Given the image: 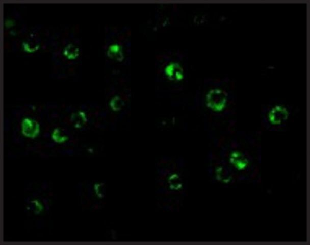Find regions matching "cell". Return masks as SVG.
<instances>
[{
	"instance_id": "3",
	"label": "cell",
	"mask_w": 310,
	"mask_h": 245,
	"mask_svg": "<svg viewBox=\"0 0 310 245\" xmlns=\"http://www.w3.org/2000/svg\"><path fill=\"white\" fill-rule=\"evenodd\" d=\"M292 107L281 101H273L265 105L261 111V121L267 129L279 131L288 125L292 116Z\"/></svg>"
},
{
	"instance_id": "2",
	"label": "cell",
	"mask_w": 310,
	"mask_h": 245,
	"mask_svg": "<svg viewBox=\"0 0 310 245\" xmlns=\"http://www.w3.org/2000/svg\"><path fill=\"white\" fill-rule=\"evenodd\" d=\"M220 159L234 176H250L256 167L254 157L250 150L237 140L222 147Z\"/></svg>"
},
{
	"instance_id": "1",
	"label": "cell",
	"mask_w": 310,
	"mask_h": 245,
	"mask_svg": "<svg viewBox=\"0 0 310 245\" xmlns=\"http://www.w3.org/2000/svg\"><path fill=\"white\" fill-rule=\"evenodd\" d=\"M206 108L220 122H231L234 116L235 96L232 82L227 78L214 80L205 94Z\"/></svg>"
}]
</instances>
